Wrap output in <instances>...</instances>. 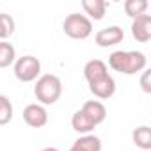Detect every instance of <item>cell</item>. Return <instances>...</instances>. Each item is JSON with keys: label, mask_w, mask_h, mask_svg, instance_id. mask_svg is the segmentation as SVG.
<instances>
[{"label": "cell", "mask_w": 151, "mask_h": 151, "mask_svg": "<svg viewBox=\"0 0 151 151\" xmlns=\"http://www.w3.org/2000/svg\"><path fill=\"white\" fill-rule=\"evenodd\" d=\"M69 151H101V140L96 135H84L75 140Z\"/></svg>", "instance_id": "cell-11"}, {"label": "cell", "mask_w": 151, "mask_h": 151, "mask_svg": "<svg viewBox=\"0 0 151 151\" xmlns=\"http://www.w3.org/2000/svg\"><path fill=\"white\" fill-rule=\"evenodd\" d=\"M107 75H109L107 64H105L103 60H100V59H93V60H89V62L84 66V77H86V80H87L89 84H93V82H96V80L107 77Z\"/></svg>", "instance_id": "cell-10"}, {"label": "cell", "mask_w": 151, "mask_h": 151, "mask_svg": "<svg viewBox=\"0 0 151 151\" xmlns=\"http://www.w3.org/2000/svg\"><path fill=\"white\" fill-rule=\"evenodd\" d=\"M43 151H59V149H55V147H45Z\"/></svg>", "instance_id": "cell-20"}, {"label": "cell", "mask_w": 151, "mask_h": 151, "mask_svg": "<svg viewBox=\"0 0 151 151\" xmlns=\"http://www.w3.org/2000/svg\"><path fill=\"white\" fill-rule=\"evenodd\" d=\"M80 110H82V114H84L94 126H98L100 123H103L105 117H107V109H105V105H103L101 101H96V100L86 101Z\"/></svg>", "instance_id": "cell-9"}, {"label": "cell", "mask_w": 151, "mask_h": 151, "mask_svg": "<svg viewBox=\"0 0 151 151\" xmlns=\"http://www.w3.org/2000/svg\"><path fill=\"white\" fill-rule=\"evenodd\" d=\"M132 36L139 43H147L151 39V16L149 14H142V16H137L133 20Z\"/></svg>", "instance_id": "cell-7"}, {"label": "cell", "mask_w": 151, "mask_h": 151, "mask_svg": "<svg viewBox=\"0 0 151 151\" xmlns=\"http://www.w3.org/2000/svg\"><path fill=\"white\" fill-rule=\"evenodd\" d=\"M14 32V20L11 14L0 13V39H7Z\"/></svg>", "instance_id": "cell-17"}, {"label": "cell", "mask_w": 151, "mask_h": 151, "mask_svg": "<svg viewBox=\"0 0 151 151\" xmlns=\"http://www.w3.org/2000/svg\"><path fill=\"white\" fill-rule=\"evenodd\" d=\"M41 71V62L32 55H23L14 64V75L20 82H32Z\"/></svg>", "instance_id": "cell-4"}, {"label": "cell", "mask_w": 151, "mask_h": 151, "mask_svg": "<svg viewBox=\"0 0 151 151\" xmlns=\"http://www.w3.org/2000/svg\"><path fill=\"white\" fill-rule=\"evenodd\" d=\"M147 64V59L142 52H114L109 57V66L123 75H135L142 71Z\"/></svg>", "instance_id": "cell-1"}, {"label": "cell", "mask_w": 151, "mask_h": 151, "mask_svg": "<svg viewBox=\"0 0 151 151\" xmlns=\"http://www.w3.org/2000/svg\"><path fill=\"white\" fill-rule=\"evenodd\" d=\"M71 126H73L75 132H78V133H89V132H93V130L96 128V126L82 114V110H78V112L73 114V117H71Z\"/></svg>", "instance_id": "cell-14"}, {"label": "cell", "mask_w": 151, "mask_h": 151, "mask_svg": "<svg viewBox=\"0 0 151 151\" xmlns=\"http://www.w3.org/2000/svg\"><path fill=\"white\" fill-rule=\"evenodd\" d=\"M23 121L30 128H43L48 123V114H46V110L41 105L32 103V105L25 107V110H23Z\"/></svg>", "instance_id": "cell-5"}, {"label": "cell", "mask_w": 151, "mask_h": 151, "mask_svg": "<svg viewBox=\"0 0 151 151\" xmlns=\"http://www.w3.org/2000/svg\"><path fill=\"white\" fill-rule=\"evenodd\" d=\"M14 57H16V52H14V46L11 43H6V41H0V68H7L14 62Z\"/></svg>", "instance_id": "cell-16"}, {"label": "cell", "mask_w": 151, "mask_h": 151, "mask_svg": "<svg viewBox=\"0 0 151 151\" xmlns=\"http://www.w3.org/2000/svg\"><path fill=\"white\" fill-rule=\"evenodd\" d=\"M82 7L86 11V14H89V18L93 20H101L105 16V9H107V2L105 0H84Z\"/></svg>", "instance_id": "cell-12"}, {"label": "cell", "mask_w": 151, "mask_h": 151, "mask_svg": "<svg viewBox=\"0 0 151 151\" xmlns=\"http://www.w3.org/2000/svg\"><path fill=\"white\" fill-rule=\"evenodd\" d=\"M62 29H64V34L71 39H87L93 32V22L86 14L73 13L66 16Z\"/></svg>", "instance_id": "cell-3"}, {"label": "cell", "mask_w": 151, "mask_h": 151, "mask_svg": "<svg viewBox=\"0 0 151 151\" xmlns=\"http://www.w3.org/2000/svg\"><path fill=\"white\" fill-rule=\"evenodd\" d=\"M34 94L43 105H53L62 94L60 78L55 75H43L34 87Z\"/></svg>", "instance_id": "cell-2"}, {"label": "cell", "mask_w": 151, "mask_h": 151, "mask_svg": "<svg viewBox=\"0 0 151 151\" xmlns=\"http://www.w3.org/2000/svg\"><path fill=\"white\" fill-rule=\"evenodd\" d=\"M13 119V103L9 98L0 96V126L7 124Z\"/></svg>", "instance_id": "cell-18"}, {"label": "cell", "mask_w": 151, "mask_h": 151, "mask_svg": "<svg viewBox=\"0 0 151 151\" xmlns=\"http://www.w3.org/2000/svg\"><path fill=\"white\" fill-rule=\"evenodd\" d=\"M146 9H147V0H126L124 2V13L133 20L137 16L146 14Z\"/></svg>", "instance_id": "cell-15"}, {"label": "cell", "mask_w": 151, "mask_h": 151, "mask_svg": "<svg viewBox=\"0 0 151 151\" xmlns=\"http://www.w3.org/2000/svg\"><path fill=\"white\" fill-rule=\"evenodd\" d=\"M123 39H124V32H123V29H119V27H116V25H114V27L101 29V30L96 34V37H94L96 45L101 46V48H109V46L119 45Z\"/></svg>", "instance_id": "cell-6"}, {"label": "cell", "mask_w": 151, "mask_h": 151, "mask_svg": "<svg viewBox=\"0 0 151 151\" xmlns=\"http://www.w3.org/2000/svg\"><path fill=\"white\" fill-rule=\"evenodd\" d=\"M89 89H91V93H93L96 98H100V100H109V98H112L114 93H116V82H114V78L110 77V75H107V77H103V78H100V80L89 84Z\"/></svg>", "instance_id": "cell-8"}, {"label": "cell", "mask_w": 151, "mask_h": 151, "mask_svg": "<svg viewBox=\"0 0 151 151\" xmlns=\"http://www.w3.org/2000/svg\"><path fill=\"white\" fill-rule=\"evenodd\" d=\"M132 139H133V144L139 146L140 149H144V151L151 149V128L149 126L135 128L133 133H132Z\"/></svg>", "instance_id": "cell-13"}, {"label": "cell", "mask_w": 151, "mask_h": 151, "mask_svg": "<svg viewBox=\"0 0 151 151\" xmlns=\"http://www.w3.org/2000/svg\"><path fill=\"white\" fill-rule=\"evenodd\" d=\"M140 87L144 93H151V71H144L140 77Z\"/></svg>", "instance_id": "cell-19"}]
</instances>
